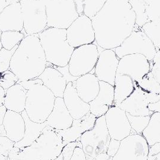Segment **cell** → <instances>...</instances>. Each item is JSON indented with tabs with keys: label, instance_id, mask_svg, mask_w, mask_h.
<instances>
[{
	"label": "cell",
	"instance_id": "cell-1",
	"mask_svg": "<svg viewBox=\"0 0 160 160\" xmlns=\"http://www.w3.org/2000/svg\"><path fill=\"white\" fill-rule=\"evenodd\" d=\"M135 18L128 0H108L92 19L95 42L103 49H116L131 34Z\"/></svg>",
	"mask_w": 160,
	"mask_h": 160
},
{
	"label": "cell",
	"instance_id": "cell-2",
	"mask_svg": "<svg viewBox=\"0 0 160 160\" xmlns=\"http://www.w3.org/2000/svg\"><path fill=\"white\" fill-rule=\"evenodd\" d=\"M47 63L38 34L28 35L20 43L12 55L9 69L16 75L18 81H26L39 77Z\"/></svg>",
	"mask_w": 160,
	"mask_h": 160
},
{
	"label": "cell",
	"instance_id": "cell-3",
	"mask_svg": "<svg viewBox=\"0 0 160 160\" xmlns=\"http://www.w3.org/2000/svg\"><path fill=\"white\" fill-rule=\"evenodd\" d=\"M65 145L55 129L47 126L31 145L13 147L8 155L10 160H54L61 154Z\"/></svg>",
	"mask_w": 160,
	"mask_h": 160
},
{
	"label": "cell",
	"instance_id": "cell-4",
	"mask_svg": "<svg viewBox=\"0 0 160 160\" xmlns=\"http://www.w3.org/2000/svg\"><path fill=\"white\" fill-rule=\"evenodd\" d=\"M27 90L25 110L32 121L36 123L46 122L53 110L56 97L39 78L18 81Z\"/></svg>",
	"mask_w": 160,
	"mask_h": 160
},
{
	"label": "cell",
	"instance_id": "cell-5",
	"mask_svg": "<svg viewBox=\"0 0 160 160\" xmlns=\"http://www.w3.org/2000/svg\"><path fill=\"white\" fill-rule=\"evenodd\" d=\"M38 36L48 63L58 68L68 66L75 48L67 40V30L49 28Z\"/></svg>",
	"mask_w": 160,
	"mask_h": 160
},
{
	"label": "cell",
	"instance_id": "cell-6",
	"mask_svg": "<svg viewBox=\"0 0 160 160\" xmlns=\"http://www.w3.org/2000/svg\"><path fill=\"white\" fill-rule=\"evenodd\" d=\"M79 139L87 160H93L98 155L107 153L111 138L106 126L105 116L97 118L94 127L84 132Z\"/></svg>",
	"mask_w": 160,
	"mask_h": 160
},
{
	"label": "cell",
	"instance_id": "cell-7",
	"mask_svg": "<svg viewBox=\"0 0 160 160\" xmlns=\"http://www.w3.org/2000/svg\"><path fill=\"white\" fill-rule=\"evenodd\" d=\"M47 28L67 29L79 17L74 0H51L46 4Z\"/></svg>",
	"mask_w": 160,
	"mask_h": 160
},
{
	"label": "cell",
	"instance_id": "cell-8",
	"mask_svg": "<svg viewBox=\"0 0 160 160\" xmlns=\"http://www.w3.org/2000/svg\"><path fill=\"white\" fill-rule=\"evenodd\" d=\"M113 51L119 59L128 55L141 54L147 58L151 62L157 53L152 42L142 29L137 25L131 34Z\"/></svg>",
	"mask_w": 160,
	"mask_h": 160
},
{
	"label": "cell",
	"instance_id": "cell-9",
	"mask_svg": "<svg viewBox=\"0 0 160 160\" xmlns=\"http://www.w3.org/2000/svg\"><path fill=\"white\" fill-rule=\"evenodd\" d=\"M26 36L38 34L47 28L46 4L39 0L20 1Z\"/></svg>",
	"mask_w": 160,
	"mask_h": 160
},
{
	"label": "cell",
	"instance_id": "cell-10",
	"mask_svg": "<svg viewBox=\"0 0 160 160\" xmlns=\"http://www.w3.org/2000/svg\"><path fill=\"white\" fill-rule=\"evenodd\" d=\"M99 55L98 46L95 43L75 48L69 61V74L74 77L91 73L95 68Z\"/></svg>",
	"mask_w": 160,
	"mask_h": 160
},
{
	"label": "cell",
	"instance_id": "cell-11",
	"mask_svg": "<svg viewBox=\"0 0 160 160\" xmlns=\"http://www.w3.org/2000/svg\"><path fill=\"white\" fill-rule=\"evenodd\" d=\"M148 144L142 135L132 134L120 141L113 160H147Z\"/></svg>",
	"mask_w": 160,
	"mask_h": 160
},
{
	"label": "cell",
	"instance_id": "cell-12",
	"mask_svg": "<svg viewBox=\"0 0 160 160\" xmlns=\"http://www.w3.org/2000/svg\"><path fill=\"white\" fill-rule=\"evenodd\" d=\"M67 30V40L74 48L94 43L95 34L92 19L85 15L78 17Z\"/></svg>",
	"mask_w": 160,
	"mask_h": 160
},
{
	"label": "cell",
	"instance_id": "cell-13",
	"mask_svg": "<svg viewBox=\"0 0 160 160\" xmlns=\"http://www.w3.org/2000/svg\"><path fill=\"white\" fill-rule=\"evenodd\" d=\"M151 63L141 54L128 55L119 59L117 73L126 75L133 82L141 80L151 71Z\"/></svg>",
	"mask_w": 160,
	"mask_h": 160
},
{
	"label": "cell",
	"instance_id": "cell-14",
	"mask_svg": "<svg viewBox=\"0 0 160 160\" xmlns=\"http://www.w3.org/2000/svg\"><path fill=\"white\" fill-rule=\"evenodd\" d=\"M104 116L111 139L121 141L131 135L132 129L125 111L119 107L112 106Z\"/></svg>",
	"mask_w": 160,
	"mask_h": 160
},
{
	"label": "cell",
	"instance_id": "cell-15",
	"mask_svg": "<svg viewBox=\"0 0 160 160\" xmlns=\"http://www.w3.org/2000/svg\"><path fill=\"white\" fill-rule=\"evenodd\" d=\"M119 58L112 49H103L99 53L94 68V75L100 81L114 87Z\"/></svg>",
	"mask_w": 160,
	"mask_h": 160
},
{
	"label": "cell",
	"instance_id": "cell-16",
	"mask_svg": "<svg viewBox=\"0 0 160 160\" xmlns=\"http://www.w3.org/2000/svg\"><path fill=\"white\" fill-rule=\"evenodd\" d=\"M0 30L2 32L14 31L25 33L20 1L12 3L0 14Z\"/></svg>",
	"mask_w": 160,
	"mask_h": 160
},
{
	"label": "cell",
	"instance_id": "cell-17",
	"mask_svg": "<svg viewBox=\"0 0 160 160\" xmlns=\"http://www.w3.org/2000/svg\"><path fill=\"white\" fill-rule=\"evenodd\" d=\"M135 90L131 94L118 106L132 116H151L154 113L148 108L145 92L135 84Z\"/></svg>",
	"mask_w": 160,
	"mask_h": 160
},
{
	"label": "cell",
	"instance_id": "cell-18",
	"mask_svg": "<svg viewBox=\"0 0 160 160\" xmlns=\"http://www.w3.org/2000/svg\"><path fill=\"white\" fill-rule=\"evenodd\" d=\"M97 117L90 113H88L79 119H74L72 125L65 130H57V132L61 135L65 145L67 143L76 141L82 135L94 126Z\"/></svg>",
	"mask_w": 160,
	"mask_h": 160
},
{
	"label": "cell",
	"instance_id": "cell-19",
	"mask_svg": "<svg viewBox=\"0 0 160 160\" xmlns=\"http://www.w3.org/2000/svg\"><path fill=\"white\" fill-rule=\"evenodd\" d=\"M63 101L74 119H79L90 112V104L83 101L78 96L72 81L67 84L63 94Z\"/></svg>",
	"mask_w": 160,
	"mask_h": 160
},
{
	"label": "cell",
	"instance_id": "cell-20",
	"mask_svg": "<svg viewBox=\"0 0 160 160\" xmlns=\"http://www.w3.org/2000/svg\"><path fill=\"white\" fill-rule=\"evenodd\" d=\"M99 84L100 90L97 97L89 103L90 113L97 118L105 115L113 106L114 101V87L100 81Z\"/></svg>",
	"mask_w": 160,
	"mask_h": 160
},
{
	"label": "cell",
	"instance_id": "cell-21",
	"mask_svg": "<svg viewBox=\"0 0 160 160\" xmlns=\"http://www.w3.org/2000/svg\"><path fill=\"white\" fill-rule=\"evenodd\" d=\"M73 120L63 98L57 97L53 110L46 119L47 125L57 130H65L72 125Z\"/></svg>",
	"mask_w": 160,
	"mask_h": 160
},
{
	"label": "cell",
	"instance_id": "cell-22",
	"mask_svg": "<svg viewBox=\"0 0 160 160\" xmlns=\"http://www.w3.org/2000/svg\"><path fill=\"white\" fill-rule=\"evenodd\" d=\"M37 78L42 81L43 84L53 92L56 98H63L67 80L65 75L59 69L47 66L45 71Z\"/></svg>",
	"mask_w": 160,
	"mask_h": 160
},
{
	"label": "cell",
	"instance_id": "cell-23",
	"mask_svg": "<svg viewBox=\"0 0 160 160\" xmlns=\"http://www.w3.org/2000/svg\"><path fill=\"white\" fill-rule=\"evenodd\" d=\"M80 98L89 103L97 97L99 90V80L94 74L88 73L72 81Z\"/></svg>",
	"mask_w": 160,
	"mask_h": 160
},
{
	"label": "cell",
	"instance_id": "cell-24",
	"mask_svg": "<svg viewBox=\"0 0 160 160\" xmlns=\"http://www.w3.org/2000/svg\"><path fill=\"white\" fill-rule=\"evenodd\" d=\"M3 125L6 129L7 137L15 143L23 138L25 132V122L21 113L7 110Z\"/></svg>",
	"mask_w": 160,
	"mask_h": 160
},
{
	"label": "cell",
	"instance_id": "cell-25",
	"mask_svg": "<svg viewBox=\"0 0 160 160\" xmlns=\"http://www.w3.org/2000/svg\"><path fill=\"white\" fill-rule=\"evenodd\" d=\"M28 90L19 84L6 90L4 106L7 110L21 113L25 110Z\"/></svg>",
	"mask_w": 160,
	"mask_h": 160
},
{
	"label": "cell",
	"instance_id": "cell-26",
	"mask_svg": "<svg viewBox=\"0 0 160 160\" xmlns=\"http://www.w3.org/2000/svg\"><path fill=\"white\" fill-rule=\"evenodd\" d=\"M25 122V132L23 138L14 144V147L21 148L31 145L39 137L43 129L47 126L46 122L43 123H36L30 120L26 110L21 113Z\"/></svg>",
	"mask_w": 160,
	"mask_h": 160
},
{
	"label": "cell",
	"instance_id": "cell-27",
	"mask_svg": "<svg viewBox=\"0 0 160 160\" xmlns=\"http://www.w3.org/2000/svg\"><path fill=\"white\" fill-rule=\"evenodd\" d=\"M135 88L134 82L130 77L117 73L114 81L113 106L118 107L121 103L131 94Z\"/></svg>",
	"mask_w": 160,
	"mask_h": 160
},
{
	"label": "cell",
	"instance_id": "cell-28",
	"mask_svg": "<svg viewBox=\"0 0 160 160\" xmlns=\"http://www.w3.org/2000/svg\"><path fill=\"white\" fill-rule=\"evenodd\" d=\"M108 0H74L79 16L85 15L92 19L100 12Z\"/></svg>",
	"mask_w": 160,
	"mask_h": 160
},
{
	"label": "cell",
	"instance_id": "cell-29",
	"mask_svg": "<svg viewBox=\"0 0 160 160\" xmlns=\"http://www.w3.org/2000/svg\"><path fill=\"white\" fill-rule=\"evenodd\" d=\"M149 147L160 142V112L154 113L151 116L148 125L142 134Z\"/></svg>",
	"mask_w": 160,
	"mask_h": 160
},
{
	"label": "cell",
	"instance_id": "cell-30",
	"mask_svg": "<svg viewBox=\"0 0 160 160\" xmlns=\"http://www.w3.org/2000/svg\"><path fill=\"white\" fill-rule=\"evenodd\" d=\"M132 9L135 14L136 25L142 28L144 24L151 21L147 12V6L143 0H129Z\"/></svg>",
	"mask_w": 160,
	"mask_h": 160
},
{
	"label": "cell",
	"instance_id": "cell-31",
	"mask_svg": "<svg viewBox=\"0 0 160 160\" xmlns=\"http://www.w3.org/2000/svg\"><path fill=\"white\" fill-rule=\"evenodd\" d=\"M145 33L154 45L157 52L160 51V23L151 20L142 27Z\"/></svg>",
	"mask_w": 160,
	"mask_h": 160
},
{
	"label": "cell",
	"instance_id": "cell-32",
	"mask_svg": "<svg viewBox=\"0 0 160 160\" xmlns=\"http://www.w3.org/2000/svg\"><path fill=\"white\" fill-rule=\"evenodd\" d=\"M26 36L24 33L18 32H2L1 43L2 48L7 50H12L15 46L19 45Z\"/></svg>",
	"mask_w": 160,
	"mask_h": 160
},
{
	"label": "cell",
	"instance_id": "cell-33",
	"mask_svg": "<svg viewBox=\"0 0 160 160\" xmlns=\"http://www.w3.org/2000/svg\"><path fill=\"white\" fill-rule=\"evenodd\" d=\"M134 84L139 87L143 92L160 94V84L155 80L151 72L141 80L134 82Z\"/></svg>",
	"mask_w": 160,
	"mask_h": 160
},
{
	"label": "cell",
	"instance_id": "cell-34",
	"mask_svg": "<svg viewBox=\"0 0 160 160\" xmlns=\"http://www.w3.org/2000/svg\"><path fill=\"white\" fill-rule=\"evenodd\" d=\"M127 118L129 120L132 129L135 131L137 134L141 135L143 130L148 125L151 116H132L131 114L126 113Z\"/></svg>",
	"mask_w": 160,
	"mask_h": 160
},
{
	"label": "cell",
	"instance_id": "cell-35",
	"mask_svg": "<svg viewBox=\"0 0 160 160\" xmlns=\"http://www.w3.org/2000/svg\"><path fill=\"white\" fill-rule=\"evenodd\" d=\"M18 45L15 46L12 50H7L2 48L0 51V73L8 70L12 55L16 51Z\"/></svg>",
	"mask_w": 160,
	"mask_h": 160
},
{
	"label": "cell",
	"instance_id": "cell-36",
	"mask_svg": "<svg viewBox=\"0 0 160 160\" xmlns=\"http://www.w3.org/2000/svg\"><path fill=\"white\" fill-rule=\"evenodd\" d=\"M18 78L10 69L0 73V86L4 90H7L17 84Z\"/></svg>",
	"mask_w": 160,
	"mask_h": 160
},
{
	"label": "cell",
	"instance_id": "cell-37",
	"mask_svg": "<svg viewBox=\"0 0 160 160\" xmlns=\"http://www.w3.org/2000/svg\"><path fill=\"white\" fill-rule=\"evenodd\" d=\"M14 144L15 142L12 141L8 138L0 136V154L8 157Z\"/></svg>",
	"mask_w": 160,
	"mask_h": 160
},
{
	"label": "cell",
	"instance_id": "cell-38",
	"mask_svg": "<svg viewBox=\"0 0 160 160\" xmlns=\"http://www.w3.org/2000/svg\"><path fill=\"white\" fill-rule=\"evenodd\" d=\"M80 139H77L76 141L71 142L67 143L63 147V149L61 152V155L63 157V160H70L72 157L75 148L77 146L81 144Z\"/></svg>",
	"mask_w": 160,
	"mask_h": 160
},
{
	"label": "cell",
	"instance_id": "cell-39",
	"mask_svg": "<svg viewBox=\"0 0 160 160\" xmlns=\"http://www.w3.org/2000/svg\"><path fill=\"white\" fill-rule=\"evenodd\" d=\"M151 63V72L160 84V51H157Z\"/></svg>",
	"mask_w": 160,
	"mask_h": 160
},
{
	"label": "cell",
	"instance_id": "cell-40",
	"mask_svg": "<svg viewBox=\"0 0 160 160\" xmlns=\"http://www.w3.org/2000/svg\"><path fill=\"white\" fill-rule=\"evenodd\" d=\"M147 160H160V142L149 147Z\"/></svg>",
	"mask_w": 160,
	"mask_h": 160
},
{
	"label": "cell",
	"instance_id": "cell-41",
	"mask_svg": "<svg viewBox=\"0 0 160 160\" xmlns=\"http://www.w3.org/2000/svg\"><path fill=\"white\" fill-rule=\"evenodd\" d=\"M120 141L116 140L114 139H111L107 150L108 155L111 157H113L118 152V149L120 147Z\"/></svg>",
	"mask_w": 160,
	"mask_h": 160
},
{
	"label": "cell",
	"instance_id": "cell-42",
	"mask_svg": "<svg viewBox=\"0 0 160 160\" xmlns=\"http://www.w3.org/2000/svg\"><path fill=\"white\" fill-rule=\"evenodd\" d=\"M70 160H87L86 154L84 152L81 143L75 147L73 155Z\"/></svg>",
	"mask_w": 160,
	"mask_h": 160
},
{
	"label": "cell",
	"instance_id": "cell-43",
	"mask_svg": "<svg viewBox=\"0 0 160 160\" xmlns=\"http://www.w3.org/2000/svg\"><path fill=\"white\" fill-rule=\"evenodd\" d=\"M145 94L148 104L155 103L160 100V94H157L154 93L147 92H145Z\"/></svg>",
	"mask_w": 160,
	"mask_h": 160
},
{
	"label": "cell",
	"instance_id": "cell-44",
	"mask_svg": "<svg viewBox=\"0 0 160 160\" xmlns=\"http://www.w3.org/2000/svg\"><path fill=\"white\" fill-rule=\"evenodd\" d=\"M149 110L153 112H160V100L155 103H149L148 105Z\"/></svg>",
	"mask_w": 160,
	"mask_h": 160
},
{
	"label": "cell",
	"instance_id": "cell-45",
	"mask_svg": "<svg viewBox=\"0 0 160 160\" xmlns=\"http://www.w3.org/2000/svg\"><path fill=\"white\" fill-rule=\"evenodd\" d=\"M12 0H0V14L6 8V7L12 3Z\"/></svg>",
	"mask_w": 160,
	"mask_h": 160
},
{
	"label": "cell",
	"instance_id": "cell-46",
	"mask_svg": "<svg viewBox=\"0 0 160 160\" xmlns=\"http://www.w3.org/2000/svg\"><path fill=\"white\" fill-rule=\"evenodd\" d=\"M6 90L0 86V107L4 105V98L6 96Z\"/></svg>",
	"mask_w": 160,
	"mask_h": 160
},
{
	"label": "cell",
	"instance_id": "cell-47",
	"mask_svg": "<svg viewBox=\"0 0 160 160\" xmlns=\"http://www.w3.org/2000/svg\"><path fill=\"white\" fill-rule=\"evenodd\" d=\"M7 110L6 109L4 105L0 107V126L2 125L3 123V120H4V118Z\"/></svg>",
	"mask_w": 160,
	"mask_h": 160
},
{
	"label": "cell",
	"instance_id": "cell-48",
	"mask_svg": "<svg viewBox=\"0 0 160 160\" xmlns=\"http://www.w3.org/2000/svg\"><path fill=\"white\" fill-rule=\"evenodd\" d=\"M110 157H111L109 156L107 153H102L98 155L94 159L97 160H108Z\"/></svg>",
	"mask_w": 160,
	"mask_h": 160
},
{
	"label": "cell",
	"instance_id": "cell-49",
	"mask_svg": "<svg viewBox=\"0 0 160 160\" xmlns=\"http://www.w3.org/2000/svg\"><path fill=\"white\" fill-rule=\"evenodd\" d=\"M0 136L7 137L6 129L4 128V126L3 125V124L0 126Z\"/></svg>",
	"mask_w": 160,
	"mask_h": 160
},
{
	"label": "cell",
	"instance_id": "cell-50",
	"mask_svg": "<svg viewBox=\"0 0 160 160\" xmlns=\"http://www.w3.org/2000/svg\"><path fill=\"white\" fill-rule=\"evenodd\" d=\"M0 160H8V157L0 154Z\"/></svg>",
	"mask_w": 160,
	"mask_h": 160
},
{
	"label": "cell",
	"instance_id": "cell-51",
	"mask_svg": "<svg viewBox=\"0 0 160 160\" xmlns=\"http://www.w3.org/2000/svg\"><path fill=\"white\" fill-rule=\"evenodd\" d=\"M1 34H2V32L0 30V51L1 50V49L2 48V43H1Z\"/></svg>",
	"mask_w": 160,
	"mask_h": 160
},
{
	"label": "cell",
	"instance_id": "cell-52",
	"mask_svg": "<svg viewBox=\"0 0 160 160\" xmlns=\"http://www.w3.org/2000/svg\"><path fill=\"white\" fill-rule=\"evenodd\" d=\"M39 1H42V2H45V4H46V3H48L49 1H50L51 0H39Z\"/></svg>",
	"mask_w": 160,
	"mask_h": 160
},
{
	"label": "cell",
	"instance_id": "cell-53",
	"mask_svg": "<svg viewBox=\"0 0 160 160\" xmlns=\"http://www.w3.org/2000/svg\"><path fill=\"white\" fill-rule=\"evenodd\" d=\"M93 160H95V159H94ZM113 160V157H110V158H109V160Z\"/></svg>",
	"mask_w": 160,
	"mask_h": 160
}]
</instances>
